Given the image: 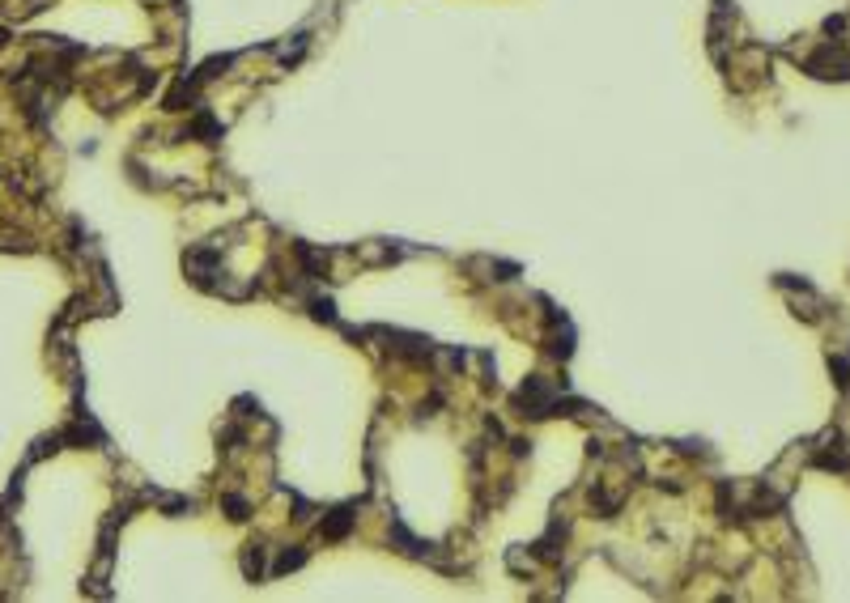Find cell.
<instances>
[{
	"instance_id": "6da1fadb",
	"label": "cell",
	"mask_w": 850,
	"mask_h": 603,
	"mask_svg": "<svg viewBox=\"0 0 850 603\" xmlns=\"http://www.w3.org/2000/svg\"><path fill=\"white\" fill-rule=\"evenodd\" d=\"M842 26H846V17H829V21H825V30H829V34H838Z\"/></svg>"
}]
</instances>
